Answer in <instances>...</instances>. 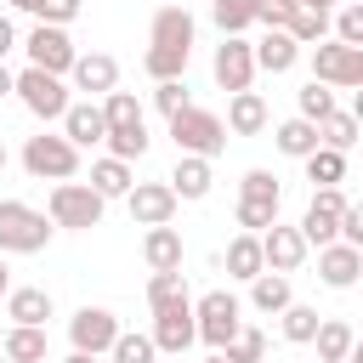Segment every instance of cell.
<instances>
[{
    "instance_id": "1",
    "label": "cell",
    "mask_w": 363,
    "mask_h": 363,
    "mask_svg": "<svg viewBox=\"0 0 363 363\" xmlns=\"http://www.w3.org/2000/svg\"><path fill=\"white\" fill-rule=\"evenodd\" d=\"M164 125H170L176 153H193V159H210V164H216V153H227V125H221V113H210V108H199V102H187L182 113H170Z\"/></svg>"
},
{
    "instance_id": "2",
    "label": "cell",
    "mask_w": 363,
    "mask_h": 363,
    "mask_svg": "<svg viewBox=\"0 0 363 363\" xmlns=\"http://www.w3.org/2000/svg\"><path fill=\"white\" fill-rule=\"evenodd\" d=\"M57 238V227L45 221V210L23 204V199H0V255H40Z\"/></svg>"
},
{
    "instance_id": "3",
    "label": "cell",
    "mask_w": 363,
    "mask_h": 363,
    "mask_svg": "<svg viewBox=\"0 0 363 363\" xmlns=\"http://www.w3.org/2000/svg\"><path fill=\"white\" fill-rule=\"evenodd\" d=\"M17 159H23V170H28L34 182H74V176H79V147H74L62 130H40V136H28Z\"/></svg>"
},
{
    "instance_id": "4",
    "label": "cell",
    "mask_w": 363,
    "mask_h": 363,
    "mask_svg": "<svg viewBox=\"0 0 363 363\" xmlns=\"http://www.w3.org/2000/svg\"><path fill=\"white\" fill-rule=\"evenodd\" d=\"M102 210H108V199H96L85 182H51V193H45V221L68 227V233H91L102 221Z\"/></svg>"
},
{
    "instance_id": "5",
    "label": "cell",
    "mask_w": 363,
    "mask_h": 363,
    "mask_svg": "<svg viewBox=\"0 0 363 363\" xmlns=\"http://www.w3.org/2000/svg\"><path fill=\"white\" fill-rule=\"evenodd\" d=\"M238 329H244V301H238V295H227V289H204V295L193 301V335H199L210 352H221Z\"/></svg>"
},
{
    "instance_id": "6",
    "label": "cell",
    "mask_w": 363,
    "mask_h": 363,
    "mask_svg": "<svg viewBox=\"0 0 363 363\" xmlns=\"http://www.w3.org/2000/svg\"><path fill=\"white\" fill-rule=\"evenodd\" d=\"M11 96L40 119V125H51V119H62L68 113V79H57V74H45V68H23L17 79H11Z\"/></svg>"
},
{
    "instance_id": "7",
    "label": "cell",
    "mask_w": 363,
    "mask_h": 363,
    "mask_svg": "<svg viewBox=\"0 0 363 363\" xmlns=\"http://www.w3.org/2000/svg\"><path fill=\"white\" fill-rule=\"evenodd\" d=\"M312 79L329 85V91H357V85H363V45L318 40V45H312Z\"/></svg>"
},
{
    "instance_id": "8",
    "label": "cell",
    "mask_w": 363,
    "mask_h": 363,
    "mask_svg": "<svg viewBox=\"0 0 363 363\" xmlns=\"http://www.w3.org/2000/svg\"><path fill=\"white\" fill-rule=\"evenodd\" d=\"M23 51H28V68H45L57 79H68V68L79 57V45L68 40V28H51V23H34L28 40H23Z\"/></svg>"
},
{
    "instance_id": "9",
    "label": "cell",
    "mask_w": 363,
    "mask_h": 363,
    "mask_svg": "<svg viewBox=\"0 0 363 363\" xmlns=\"http://www.w3.org/2000/svg\"><path fill=\"white\" fill-rule=\"evenodd\" d=\"M147 340H153V352H170V357H182V352L199 340V335H193V295L153 306V329H147Z\"/></svg>"
},
{
    "instance_id": "10",
    "label": "cell",
    "mask_w": 363,
    "mask_h": 363,
    "mask_svg": "<svg viewBox=\"0 0 363 363\" xmlns=\"http://www.w3.org/2000/svg\"><path fill=\"white\" fill-rule=\"evenodd\" d=\"M113 340H119V318H113L108 306H79V312L68 318V346H74V352L102 357Z\"/></svg>"
},
{
    "instance_id": "11",
    "label": "cell",
    "mask_w": 363,
    "mask_h": 363,
    "mask_svg": "<svg viewBox=\"0 0 363 363\" xmlns=\"http://www.w3.org/2000/svg\"><path fill=\"white\" fill-rule=\"evenodd\" d=\"M210 74H216V85L233 96V91H250L255 85V51H250V40L238 34V40H221L216 45V57H210Z\"/></svg>"
},
{
    "instance_id": "12",
    "label": "cell",
    "mask_w": 363,
    "mask_h": 363,
    "mask_svg": "<svg viewBox=\"0 0 363 363\" xmlns=\"http://www.w3.org/2000/svg\"><path fill=\"white\" fill-rule=\"evenodd\" d=\"M125 210H130L136 227H170L176 221V193H170V182H136L125 193Z\"/></svg>"
},
{
    "instance_id": "13",
    "label": "cell",
    "mask_w": 363,
    "mask_h": 363,
    "mask_svg": "<svg viewBox=\"0 0 363 363\" xmlns=\"http://www.w3.org/2000/svg\"><path fill=\"white\" fill-rule=\"evenodd\" d=\"M312 250H306V238H301V227H289V221H272L267 233H261V261H267V272H301V261H306Z\"/></svg>"
},
{
    "instance_id": "14",
    "label": "cell",
    "mask_w": 363,
    "mask_h": 363,
    "mask_svg": "<svg viewBox=\"0 0 363 363\" xmlns=\"http://www.w3.org/2000/svg\"><path fill=\"white\" fill-rule=\"evenodd\" d=\"M193 40H199V23H193V11H187V6H159V11L147 17V45L193 51Z\"/></svg>"
},
{
    "instance_id": "15",
    "label": "cell",
    "mask_w": 363,
    "mask_h": 363,
    "mask_svg": "<svg viewBox=\"0 0 363 363\" xmlns=\"http://www.w3.org/2000/svg\"><path fill=\"white\" fill-rule=\"evenodd\" d=\"M68 79H74V91H85V102L108 96V91H119V62L108 51H79L74 68H68Z\"/></svg>"
},
{
    "instance_id": "16",
    "label": "cell",
    "mask_w": 363,
    "mask_h": 363,
    "mask_svg": "<svg viewBox=\"0 0 363 363\" xmlns=\"http://www.w3.org/2000/svg\"><path fill=\"white\" fill-rule=\"evenodd\" d=\"M6 318L23 323V329H45V323L57 318V301H51V289H40V284H17V289H6Z\"/></svg>"
},
{
    "instance_id": "17",
    "label": "cell",
    "mask_w": 363,
    "mask_h": 363,
    "mask_svg": "<svg viewBox=\"0 0 363 363\" xmlns=\"http://www.w3.org/2000/svg\"><path fill=\"white\" fill-rule=\"evenodd\" d=\"M227 136H261L267 125H272V108H267V96L261 91H233L227 96Z\"/></svg>"
},
{
    "instance_id": "18",
    "label": "cell",
    "mask_w": 363,
    "mask_h": 363,
    "mask_svg": "<svg viewBox=\"0 0 363 363\" xmlns=\"http://www.w3.org/2000/svg\"><path fill=\"white\" fill-rule=\"evenodd\" d=\"M164 182H170L176 204H199V199H210V187H216V164H210V159L182 153V159H176V170H170Z\"/></svg>"
},
{
    "instance_id": "19",
    "label": "cell",
    "mask_w": 363,
    "mask_h": 363,
    "mask_svg": "<svg viewBox=\"0 0 363 363\" xmlns=\"http://www.w3.org/2000/svg\"><path fill=\"white\" fill-rule=\"evenodd\" d=\"M318 278H323L329 289H352V284L363 278V250H352V244H323V250H318Z\"/></svg>"
},
{
    "instance_id": "20",
    "label": "cell",
    "mask_w": 363,
    "mask_h": 363,
    "mask_svg": "<svg viewBox=\"0 0 363 363\" xmlns=\"http://www.w3.org/2000/svg\"><path fill=\"white\" fill-rule=\"evenodd\" d=\"M250 51H255V74H289L301 62V45L284 28H267L261 40H250Z\"/></svg>"
},
{
    "instance_id": "21",
    "label": "cell",
    "mask_w": 363,
    "mask_h": 363,
    "mask_svg": "<svg viewBox=\"0 0 363 363\" xmlns=\"http://www.w3.org/2000/svg\"><path fill=\"white\" fill-rule=\"evenodd\" d=\"M57 125H62V136H68L79 153H85V147H96V142L108 136V119H102V108H96V102H68V113H62Z\"/></svg>"
},
{
    "instance_id": "22",
    "label": "cell",
    "mask_w": 363,
    "mask_h": 363,
    "mask_svg": "<svg viewBox=\"0 0 363 363\" xmlns=\"http://www.w3.org/2000/svg\"><path fill=\"white\" fill-rule=\"evenodd\" d=\"M182 233L176 227H147L142 233V261H147V272H182Z\"/></svg>"
},
{
    "instance_id": "23",
    "label": "cell",
    "mask_w": 363,
    "mask_h": 363,
    "mask_svg": "<svg viewBox=\"0 0 363 363\" xmlns=\"http://www.w3.org/2000/svg\"><path fill=\"white\" fill-rule=\"evenodd\" d=\"M0 357H6V363H51V340H45V329L11 323V329L0 335Z\"/></svg>"
},
{
    "instance_id": "24",
    "label": "cell",
    "mask_w": 363,
    "mask_h": 363,
    "mask_svg": "<svg viewBox=\"0 0 363 363\" xmlns=\"http://www.w3.org/2000/svg\"><path fill=\"white\" fill-rule=\"evenodd\" d=\"M85 187H91L96 199H125V193L136 187V176H130L125 159H108V153H102V159H91V182H85Z\"/></svg>"
},
{
    "instance_id": "25",
    "label": "cell",
    "mask_w": 363,
    "mask_h": 363,
    "mask_svg": "<svg viewBox=\"0 0 363 363\" xmlns=\"http://www.w3.org/2000/svg\"><path fill=\"white\" fill-rule=\"evenodd\" d=\"M312 346H318V363H346L352 346H357V329L346 318H323L318 335H312Z\"/></svg>"
},
{
    "instance_id": "26",
    "label": "cell",
    "mask_w": 363,
    "mask_h": 363,
    "mask_svg": "<svg viewBox=\"0 0 363 363\" xmlns=\"http://www.w3.org/2000/svg\"><path fill=\"white\" fill-rule=\"evenodd\" d=\"M102 147H108V159H142L147 147H153V136H147V119H130V125H108V136H102Z\"/></svg>"
},
{
    "instance_id": "27",
    "label": "cell",
    "mask_w": 363,
    "mask_h": 363,
    "mask_svg": "<svg viewBox=\"0 0 363 363\" xmlns=\"http://www.w3.org/2000/svg\"><path fill=\"white\" fill-rule=\"evenodd\" d=\"M261 272H267V261H261V233H238V238L227 244V278L250 284V278H261Z\"/></svg>"
},
{
    "instance_id": "28",
    "label": "cell",
    "mask_w": 363,
    "mask_h": 363,
    "mask_svg": "<svg viewBox=\"0 0 363 363\" xmlns=\"http://www.w3.org/2000/svg\"><path fill=\"white\" fill-rule=\"evenodd\" d=\"M289 301H295V289H289V278H284V272H261V278H250V306H255V312L278 318Z\"/></svg>"
},
{
    "instance_id": "29",
    "label": "cell",
    "mask_w": 363,
    "mask_h": 363,
    "mask_svg": "<svg viewBox=\"0 0 363 363\" xmlns=\"http://www.w3.org/2000/svg\"><path fill=\"white\" fill-rule=\"evenodd\" d=\"M318 323H323V312H318V306H306V301H289V306L278 312V335H284L289 346H312Z\"/></svg>"
},
{
    "instance_id": "30",
    "label": "cell",
    "mask_w": 363,
    "mask_h": 363,
    "mask_svg": "<svg viewBox=\"0 0 363 363\" xmlns=\"http://www.w3.org/2000/svg\"><path fill=\"white\" fill-rule=\"evenodd\" d=\"M272 147H278L284 159H306V153H318V125H312V119H284V125L272 130Z\"/></svg>"
},
{
    "instance_id": "31",
    "label": "cell",
    "mask_w": 363,
    "mask_h": 363,
    "mask_svg": "<svg viewBox=\"0 0 363 363\" xmlns=\"http://www.w3.org/2000/svg\"><path fill=\"white\" fill-rule=\"evenodd\" d=\"M187 57H193V51H170V45H147V51H142V74H147L153 85H164V79H187Z\"/></svg>"
},
{
    "instance_id": "32",
    "label": "cell",
    "mask_w": 363,
    "mask_h": 363,
    "mask_svg": "<svg viewBox=\"0 0 363 363\" xmlns=\"http://www.w3.org/2000/svg\"><path fill=\"white\" fill-rule=\"evenodd\" d=\"M238 204H261V210H278L284 204V187L272 170H244L238 176Z\"/></svg>"
},
{
    "instance_id": "33",
    "label": "cell",
    "mask_w": 363,
    "mask_h": 363,
    "mask_svg": "<svg viewBox=\"0 0 363 363\" xmlns=\"http://www.w3.org/2000/svg\"><path fill=\"white\" fill-rule=\"evenodd\" d=\"M318 147H335V153H352L357 147V113H329V119H318Z\"/></svg>"
},
{
    "instance_id": "34",
    "label": "cell",
    "mask_w": 363,
    "mask_h": 363,
    "mask_svg": "<svg viewBox=\"0 0 363 363\" xmlns=\"http://www.w3.org/2000/svg\"><path fill=\"white\" fill-rule=\"evenodd\" d=\"M301 164H306V182H312V187H340V182H346V153H335V147H318V153H306Z\"/></svg>"
},
{
    "instance_id": "35",
    "label": "cell",
    "mask_w": 363,
    "mask_h": 363,
    "mask_svg": "<svg viewBox=\"0 0 363 363\" xmlns=\"http://www.w3.org/2000/svg\"><path fill=\"white\" fill-rule=\"evenodd\" d=\"M210 17L221 28V40H238L250 23H255V0H210Z\"/></svg>"
},
{
    "instance_id": "36",
    "label": "cell",
    "mask_w": 363,
    "mask_h": 363,
    "mask_svg": "<svg viewBox=\"0 0 363 363\" xmlns=\"http://www.w3.org/2000/svg\"><path fill=\"white\" fill-rule=\"evenodd\" d=\"M301 51H312L318 40H329V11H306V6H295V17H289V28H284Z\"/></svg>"
},
{
    "instance_id": "37",
    "label": "cell",
    "mask_w": 363,
    "mask_h": 363,
    "mask_svg": "<svg viewBox=\"0 0 363 363\" xmlns=\"http://www.w3.org/2000/svg\"><path fill=\"white\" fill-rule=\"evenodd\" d=\"M335 221H340V210H318V204H306V216H301L295 227H301L306 250H323V244H335Z\"/></svg>"
},
{
    "instance_id": "38",
    "label": "cell",
    "mask_w": 363,
    "mask_h": 363,
    "mask_svg": "<svg viewBox=\"0 0 363 363\" xmlns=\"http://www.w3.org/2000/svg\"><path fill=\"white\" fill-rule=\"evenodd\" d=\"M295 108H301L295 119H312V125H318V119H329V113H335V91H329V85H318V79H306V85L295 91Z\"/></svg>"
},
{
    "instance_id": "39",
    "label": "cell",
    "mask_w": 363,
    "mask_h": 363,
    "mask_svg": "<svg viewBox=\"0 0 363 363\" xmlns=\"http://www.w3.org/2000/svg\"><path fill=\"white\" fill-rule=\"evenodd\" d=\"M221 357H227V363H261V357H267V335H261L255 323H244V329L221 346Z\"/></svg>"
},
{
    "instance_id": "40",
    "label": "cell",
    "mask_w": 363,
    "mask_h": 363,
    "mask_svg": "<svg viewBox=\"0 0 363 363\" xmlns=\"http://www.w3.org/2000/svg\"><path fill=\"white\" fill-rule=\"evenodd\" d=\"M329 40L363 45V6H335V11H329Z\"/></svg>"
},
{
    "instance_id": "41",
    "label": "cell",
    "mask_w": 363,
    "mask_h": 363,
    "mask_svg": "<svg viewBox=\"0 0 363 363\" xmlns=\"http://www.w3.org/2000/svg\"><path fill=\"white\" fill-rule=\"evenodd\" d=\"M108 357H113V363H153L159 352H153V340H147V335H130V329H119V340L108 346Z\"/></svg>"
},
{
    "instance_id": "42",
    "label": "cell",
    "mask_w": 363,
    "mask_h": 363,
    "mask_svg": "<svg viewBox=\"0 0 363 363\" xmlns=\"http://www.w3.org/2000/svg\"><path fill=\"white\" fill-rule=\"evenodd\" d=\"M96 108H102V119H108V125H130V119H142V102H136V91H108Z\"/></svg>"
},
{
    "instance_id": "43",
    "label": "cell",
    "mask_w": 363,
    "mask_h": 363,
    "mask_svg": "<svg viewBox=\"0 0 363 363\" xmlns=\"http://www.w3.org/2000/svg\"><path fill=\"white\" fill-rule=\"evenodd\" d=\"M182 295H187V272H153L147 278V312L164 301H182Z\"/></svg>"
},
{
    "instance_id": "44",
    "label": "cell",
    "mask_w": 363,
    "mask_h": 363,
    "mask_svg": "<svg viewBox=\"0 0 363 363\" xmlns=\"http://www.w3.org/2000/svg\"><path fill=\"white\" fill-rule=\"evenodd\" d=\"M193 96H187V79H164V85H153V108L170 119V113H182Z\"/></svg>"
},
{
    "instance_id": "45",
    "label": "cell",
    "mask_w": 363,
    "mask_h": 363,
    "mask_svg": "<svg viewBox=\"0 0 363 363\" xmlns=\"http://www.w3.org/2000/svg\"><path fill=\"white\" fill-rule=\"evenodd\" d=\"M85 11V0H45L40 11H34V23H51V28H68L74 17Z\"/></svg>"
},
{
    "instance_id": "46",
    "label": "cell",
    "mask_w": 363,
    "mask_h": 363,
    "mask_svg": "<svg viewBox=\"0 0 363 363\" xmlns=\"http://www.w3.org/2000/svg\"><path fill=\"white\" fill-rule=\"evenodd\" d=\"M295 17V0H255V23L261 28H289Z\"/></svg>"
},
{
    "instance_id": "47",
    "label": "cell",
    "mask_w": 363,
    "mask_h": 363,
    "mask_svg": "<svg viewBox=\"0 0 363 363\" xmlns=\"http://www.w3.org/2000/svg\"><path fill=\"white\" fill-rule=\"evenodd\" d=\"M233 221H238L244 233H267V227L278 221V210H261V204H233Z\"/></svg>"
},
{
    "instance_id": "48",
    "label": "cell",
    "mask_w": 363,
    "mask_h": 363,
    "mask_svg": "<svg viewBox=\"0 0 363 363\" xmlns=\"http://www.w3.org/2000/svg\"><path fill=\"white\" fill-rule=\"evenodd\" d=\"M312 204H318V210H346L352 199H346L340 187H312Z\"/></svg>"
},
{
    "instance_id": "49",
    "label": "cell",
    "mask_w": 363,
    "mask_h": 363,
    "mask_svg": "<svg viewBox=\"0 0 363 363\" xmlns=\"http://www.w3.org/2000/svg\"><path fill=\"white\" fill-rule=\"evenodd\" d=\"M11 51H17V28H11V17L0 11V62H6Z\"/></svg>"
},
{
    "instance_id": "50",
    "label": "cell",
    "mask_w": 363,
    "mask_h": 363,
    "mask_svg": "<svg viewBox=\"0 0 363 363\" xmlns=\"http://www.w3.org/2000/svg\"><path fill=\"white\" fill-rule=\"evenodd\" d=\"M11 79H17V74H11L6 62H0V96H11Z\"/></svg>"
},
{
    "instance_id": "51",
    "label": "cell",
    "mask_w": 363,
    "mask_h": 363,
    "mask_svg": "<svg viewBox=\"0 0 363 363\" xmlns=\"http://www.w3.org/2000/svg\"><path fill=\"white\" fill-rule=\"evenodd\" d=\"M6 6H17V11H28V17H34V11L45 6V0H6Z\"/></svg>"
},
{
    "instance_id": "52",
    "label": "cell",
    "mask_w": 363,
    "mask_h": 363,
    "mask_svg": "<svg viewBox=\"0 0 363 363\" xmlns=\"http://www.w3.org/2000/svg\"><path fill=\"white\" fill-rule=\"evenodd\" d=\"M11 289V267H6V255H0V295Z\"/></svg>"
},
{
    "instance_id": "53",
    "label": "cell",
    "mask_w": 363,
    "mask_h": 363,
    "mask_svg": "<svg viewBox=\"0 0 363 363\" xmlns=\"http://www.w3.org/2000/svg\"><path fill=\"white\" fill-rule=\"evenodd\" d=\"M62 363H96V357H85V352H68V357H62Z\"/></svg>"
},
{
    "instance_id": "54",
    "label": "cell",
    "mask_w": 363,
    "mask_h": 363,
    "mask_svg": "<svg viewBox=\"0 0 363 363\" xmlns=\"http://www.w3.org/2000/svg\"><path fill=\"white\" fill-rule=\"evenodd\" d=\"M6 164H11V153H6V142H0V176H6Z\"/></svg>"
},
{
    "instance_id": "55",
    "label": "cell",
    "mask_w": 363,
    "mask_h": 363,
    "mask_svg": "<svg viewBox=\"0 0 363 363\" xmlns=\"http://www.w3.org/2000/svg\"><path fill=\"white\" fill-rule=\"evenodd\" d=\"M204 363H227V357H221V352H210V357H204Z\"/></svg>"
},
{
    "instance_id": "56",
    "label": "cell",
    "mask_w": 363,
    "mask_h": 363,
    "mask_svg": "<svg viewBox=\"0 0 363 363\" xmlns=\"http://www.w3.org/2000/svg\"><path fill=\"white\" fill-rule=\"evenodd\" d=\"M0 363H6V357H0Z\"/></svg>"
}]
</instances>
